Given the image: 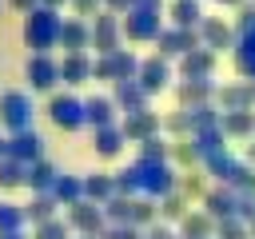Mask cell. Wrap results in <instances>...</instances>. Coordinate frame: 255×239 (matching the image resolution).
I'll return each instance as SVG.
<instances>
[{
	"label": "cell",
	"instance_id": "6da1fadb",
	"mask_svg": "<svg viewBox=\"0 0 255 239\" xmlns=\"http://www.w3.org/2000/svg\"><path fill=\"white\" fill-rule=\"evenodd\" d=\"M60 28H64L60 8L40 4V8L24 12V28H20V36H24L28 52H52V48H60Z\"/></svg>",
	"mask_w": 255,
	"mask_h": 239
},
{
	"label": "cell",
	"instance_id": "7a4b0ae2",
	"mask_svg": "<svg viewBox=\"0 0 255 239\" xmlns=\"http://www.w3.org/2000/svg\"><path fill=\"white\" fill-rule=\"evenodd\" d=\"M135 183H139V195H151V199H163L179 187V167L171 159H147V155H135Z\"/></svg>",
	"mask_w": 255,
	"mask_h": 239
},
{
	"label": "cell",
	"instance_id": "3957f363",
	"mask_svg": "<svg viewBox=\"0 0 255 239\" xmlns=\"http://www.w3.org/2000/svg\"><path fill=\"white\" fill-rule=\"evenodd\" d=\"M32 120H36V104H32V96H28V92H20V88L0 92V127H4L8 135L28 131V127H32Z\"/></svg>",
	"mask_w": 255,
	"mask_h": 239
},
{
	"label": "cell",
	"instance_id": "277c9868",
	"mask_svg": "<svg viewBox=\"0 0 255 239\" xmlns=\"http://www.w3.org/2000/svg\"><path fill=\"white\" fill-rule=\"evenodd\" d=\"M44 112H48L52 127H60V131H80V127H88V108H84V100L72 96V92H52Z\"/></svg>",
	"mask_w": 255,
	"mask_h": 239
},
{
	"label": "cell",
	"instance_id": "5b68a950",
	"mask_svg": "<svg viewBox=\"0 0 255 239\" xmlns=\"http://www.w3.org/2000/svg\"><path fill=\"white\" fill-rule=\"evenodd\" d=\"M24 80H28L32 92H56V84H60V60H52V52H28Z\"/></svg>",
	"mask_w": 255,
	"mask_h": 239
},
{
	"label": "cell",
	"instance_id": "8992f818",
	"mask_svg": "<svg viewBox=\"0 0 255 239\" xmlns=\"http://www.w3.org/2000/svg\"><path fill=\"white\" fill-rule=\"evenodd\" d=\"M159 32H163V24H159L155 8H131V12H124V40H131V44H155Z\"/></svg>",
	"mask_w": 255,
	"mask_h": 239
},
{
	"label": "cell",
	"instance_id": "52a82bcc",
	"mask_svg": "<svg viewBox=\"0 0 255 239\" xmlns=\"http://www.w3.org/2000/svg\"><path fill=\"white\" fill-rule=\"evenodd\" d=\"M120 40H124V16H116L108 8L96 12V20H92V48H96V56H108V52L124 48Z\"/></svg>",
	"mask_w": 255,
	"mask_h": 239
},
{
	"label": "cell",
	"instance_id": "ba28073f",
	"mask_svg": "<svg viewBox=\"0 0 255 239\" xmlns=\"http://www.w3.org/2000/svg\"><path fill=\"white\" fill-rule=\"evenodd\" d=\"M68 223L76 227V235H100L108 227V215H104V203H92V199H80L68 207Z\"/></svg>",
	"mask_w": 255,
	"mask_h": 239
},
{
	"label": "cell",
	"instance_id": "9c48e42d",
	"mask_svg": "<svg viewBox=\"0 0 255 239\" xmlns=\"http://www.w3.org/2000/svg\"><path fill=\"white\" fill-rule=\"evenodd\" d=\"M159 52L167 56V60H179V56H187L191 48H199L203 40H199V28H179V24H171V28H163L159 32Z\"/></svg>",
	"mask_w": 255,
	"mask_h": 239
},
{
	"label": "cell",
	"instance_id": "30bf717a",
	"mask_svg": "<svg viewBox=\"0 0 255 239\" xmlns=\"http://www.w3.org/2000/svg\"><path fill=\"white\" fill-rule=\"evenodd\" d=\"M199 40H203V48L223 52V48H235V44H239V32H235V24H227V20H219V16H203Z\"/></svg>",
	"mask_w": 255,
	"mask_h": 239
},
{
	"label": "cell",
	"instance_id": "8fae6325",
	"mask_svg": "<svg viewBox=\"0 0 255 239\" xmlns=\"http://www.w3.org/2000/svg\"><path fill=\"white\" fill-rule=\"evenodd\" d=\"M135 80L147 88V96H155V92L171 88V64H167V56H163V52L143 56V64H139V76H135Z\"/></svg>",
	"mask_w": 255,
	"mask_h": 239
},
{
	"label": "cell",
	"instance_id": "7c38bea8",
	"mask_svg": "<svg viewBox=\"0 0 255 239\" xmlns=\"http://www.w3.org/2000/svg\"><path fill=\"white\" fill-rule=\"evenodd\" d=\"M120 127L128 131V139H131V143H143V139H151V135H159V131H163V116H155L151 108H139V112H128Z\"/></svg>",
	"mask_w": 255,
	"mask_h": 239
},
{
	"label": "cell",
	"instance_id": "4fadbf2b",
	"mask_svg": "<svg viewBox=\"0 0 255 239\" xmlns=\"http://www.w3.org/2000/svg\"><path fill=\"white\" fill-rule=\"evenodd\" d=\"M203 203V211L219 223V219H235L239 215V195H235V187H227V183H219V187H207V195L199 199Z\"/></svg>",
	"mask_w": 255,
	"mask_h": 239
},
{
	"label": "cell",
	"instance_id": "5bb4252c",
	"mask_svg": "<svg viewBox=\"0 0 255 239\" xmlns=\"http://www.w3.org/2000/svg\"><path fill=\"white\" fill-rule=\"evenodd\" d=\"M60 48H64V52H88V48H92V20H84V16H64Z\"/></svg>",
	"mask_w": 255,
	"mask_h": 239
},
{
	"label": "cell",
	"instance_id": "9a60e30c",
	"mask_svg": "<svg viewBox=\"0 0 255 239\" xmlns=\"http://www.w3.org/2000/svg\"><path fill=\"white\" fill-rule=\"evenodd\" d=\"M124 143H131V139H128V131H124L120 123L92 127V147H96V155H100V159H116V155L124 151Z\"/></svg>",
	"mask_w": 255,
	"mask_h": 239
},
{
	"label": "cell",
	"instance_id": "2e32d148",
	"mask_svg": "<svg viewBox=\"0 0 255 239\" xmlns=\"http://www.w3.org/2000/svg\"><path fill=\"white\" fill-rule=\"evenodd\" d=\"M211 96H215V84H211V80H191V76H183V80L175 84L179 108H203V104H211Z\"/></svg>",
	"mask_w": 255,
	"mask_h": 239
},
{
	"label": "cell",
	"instance_id": "e0dca14e",
	"mask_svg": "<svg viewBox=\"0 0 255 239\" xmlns=\"http://www.w3.org/2000/svg\"><path fill=\"white\" fill-rule=\"evenodd\" d=\"M8 155L24 159V163H36V159H44V135H40L36 127H28V131H16V135H8Z\"/></svg>",
	"mask_w": 255,
	"mask_h": 239
},
{
	"label": "cell",
	"instance_id": "ac0fdd59",
	"mask_svg": "<svg viewBox=\"0 0 255 239\" xmlns=\"http://www.w3.org/2000/svg\"><path fill=\"white\" fill-rule=\"evenodd\" d=\"M219 96V112H251L255 108V80L247 84H227L215 92Z\"/></svg>",
	"mask_w": 255,
	"mask_h": 239
},
{
	"label": "cell",
	"instance_id": "d6986e66",
	"mask_svg": "<svg viewBox=\"0 0 255 239\" xmlns=\"http://www.w3.org/2000/svg\"><path fill=\"white\" fill-rule=\"evenodd\" d=\"M215 56L219 52H211V48H191L187 56H179V72L183 76H191V80H211V72H215Z\"/></svg>",
	"mask_w": 255,
	"mask_h": 239
},
{
	"label": "cell",
	"instance_id": "ffe728a7",
	"mask_svg": "<svg viewBox=\"0 0 255 239\" xmlns=\"http://www.w3.org/2000/svg\"><path fill=\"white\" fill-rule=\"evenodd\" d=\"M92 56L88 52H64V60H60V80L68 84V88H76V84H88L92 80Z\"/></svg>",
	"mask_w": 255,
	"mask_h": 239
},
{
	"label": "cell",
	"instance_id": "44dd1931",
	"mask_svg": "<svg viewBox=\"0 0 255 239\" xmlns=\"http://www.w3.org/2000/svg\"><path fill=\"white\" fill-rule=\"evenodd\" d=\"M112 96H116V104H120V112L128 116V112H139V108H147V88L139 84V80H116L112 84Z\"/></svg>",
	"mask_w": 255,
	"mask_h": 239
},
{
	"label": "cell",
	"instance_id": "7402d4cb",
	"mask_svg": "<svg viewBox=\"0 0 255 239\" xmlns=\"http://www.w3.org/2000/svg\"><path fill=\"white\" fill-rule=\"evenodd\" d=\"M84 108H88V127H108V123H116V116H120L116 96H88Z\"/></svg>",
	"mask_w": 255,
	"mask_h": 239
},
{
	"label": "cell",
	"instance_id": "603a6c76",
	"mask_svg": "<svg viewBox=\"0 0 255 239\" xmlns=\"http://www.w3.org/2000/svg\"><path fill=\"white\" fill-rule=\"evenodd\" d=\"M112 195H120V187H116V171H92V175H84V199H92V203H108Z\"/></svg>",
	"mask_w": 255,
	"mask_h": 239
},
{
	"label": "cell",
	"instance_id": "cb8c5ba5",
	"mask_svg": "<svg viewBox=\"0 0 255 239\" xmlns=\"http://www.w3.org/2000/svg\"><path fill=\"white\" fill-rule=\"evenodd\" d=\"M203 167H207V175H211V179L231 183V175H235L239 159H235V155L227 151V143H223V147H215V151H207V155H203Z\"/></svg>",
	"mask_w": 255,
	"mask_h": 239
},
{
	"label": "cell",
	"instance_id": "d4e9b609",
	"mask_svg": "<svg viewBox=\"0 0 255 239\" xmlns=\"http://www.w3.org/2000/svg\"><path fill=\"white\" fill-rule=\"evenodd\" d=\"M179 235H183V239H215V219H211L203 207H199V211L191 207V211L179 219Z\"/></svg>",
	"mask_w": 255,
	"mask_h": 239
},
{
	"label": "cell",
	"instance_id": "484cf974",
	"mask_svg": "<svg viewBox=\"0 0 255 239\" xmlns=\"http://www.w3.org/2000/svg\"><path fill=\"white\" fill-rule=\"evenodd\" d=\"M219 127L227 139H247L255 135V112H219Z\"/></svg>",
	"mask_w": 255,
	"mask_h": 239
},
{
	"label": "cell",
	"instance_id": "4316f807",
	"mask_svg": "<svg viewBox=\"0 0 255 239\" xmlns=\"http://www.w3.org/2000/svg\"><path fill=\"white\" fill-rule=\"evenodd\" d=\"M56 179H60L56 163H52V159H36V163H28V179H24V187H28V191H52Z\"/></svg>",
	"mask_w": 255,
	"mask_h": 239
},
{
	"label": "cell",
	"instance_id": "83f0119b",
	"mask_svg": "<svg viewBox=\"0 0 255 239\" xmlns=\"http://www.w3.org/2000/svg\"><path fill=\"white\" fill-rule=\"evenodd\" d=\"M171 163L179 171H191L195 163H203V151L195 143V135H183V139H171Z\"/></svg>",
	"mask_w": 255,
	"mask_h": 239
},
{
	"label": "cell",
	"instance_id": "f1b7e54d",
	"mask_svg": "<svg viewBox=\"0 0 255 239\" xmlns=\"http://www.w3.org/2000/svg\"><path fill=\"white\" fill-rule=\"evenodd\" d=\"M56 207H60V199H56L52 191H32V203H24V211H28V223H32V227H36V223L56 219Z\"/></svg>",
	"mask_w": 255,
	"mask_h": 239
},
{
	"label": "cell",
	"instance_id": "f546056e",
	"mask_svg": "<svg viewBox=\"0 0 255 239\" xmlns=\"http://www.w3.org/2000/svg\"><path fill=\"white\" fill-rule=\"evenodd\" d=\"M167 16H171V24H179V28H199V24H203L199 0H171Z\"/></svg>",
	"mask_w": 255,
	"mask_h": 239
},
{
	"label": "cell",
	"instance_id": "4dcf8cb0",
	"mask_svg": "<svg viewBox=\"0 0 255 239\" xmlns=\"http://www.w3.org/2000/svg\"><path fill=\"white\" fill-rule=\"evenodd\" d=\"M24 179H28V163L16 155H4L0 159V191H16V187H24Z\"/></svg>",
	"mask_w": 255,
	"mask_h": 239
},
{
	"label": "cell",
	"instance_id": "1f68e13d",
	"mask_svg": "<svg viewBox=\"0 0 255 239\" xmlns=\"http://www.w3.org/2000/svg\"><path fill=\"white\" fill-rule=\"evenodd\" d=\"M231 56H235L239 76H243V80H255V32H251V36H239V44L231 48Z\"/></svg>",
	"mask_w": 255,
	"mask_h": 239
},
{
	"label": "cell",
	"instance_id": "d6a6232c",
	"mask_svg": "<svg viewBox=\"0 0 255 239\" xmlns=\"http://www.w3.org/2000/svg\"><path fill=\"white\" fill-rule=\"evenodd\" d=\"M52 195H56V199H60L64 207L80 203V199H84V175H64V171H60V179H56Z\"/></svg>",
	"mask_w": 255,
	"mask_h": 239
},
{
	"label": "cell",
	"instance_id": "836d02e7",
	"mask_svg": "<svg viewBox=\"0 0 255 239\" xmlns=\"http://www.w3.org/2000/svg\"><path fill=\"white\" fill-rule=\"evenodd\" d=\"M131 223L135 227H151V223H159V199H151V195H135L131 199Z\"/></svg>",
	"mask_w": 255,
	"mask_h": 239
},
{
	"label": "cell",
	"instance_id": "e575fe53",
	"mask_svg": "<svg viewBox=\"0 0 255 239\" xmlns=\"http://www.w3.org/2000/svg\"><path fill=\"white\" fill-rule=\"evenodd\" d=\"M187 211H191V199H187L179 187H175L171 195H163V199H159V219H171V223H179Z\"/></svg>",
	"mask_w": 255,
	"mask_h": 239
},
{
	"label": "cell",
	"instance_id": "d590c367",
	"mask_svg": "<svg viewBox=\"0 0 255 239\" xmlns=\"http://www.w3.org/2000/svg\"><path fill=\"white\" fill-rule=\"evenodd\" d=\"M72 235H76V227L68 223V215H64V219L56 215V219H48V223H36V227H32V239H72Z\"/></svg>",
	"mask_w": 255,
	"mask_h": 239
},
{
	"label": "cell",
	"instance_id": "8d00e7d4",
	"mask_svg": "<svg viewBox=\"0 0 255 239\" xmlns=\"http://www.w3.org/2000/svg\"><path fill=\"white\" fill-rule=\"evenodd\" d=\"M28 223V211L12 199H0V231H24Z\"/></svg>",
	"mask_w": 255,
	"mask_h": 239
},
{
	"label": "cell",
	"instance_id": "74e56055",
	"mask_svg": "<svg viewBox=\"0 0 255 239\" xmlns=\"http://www.w3.org/2000/svg\"><path fill=\"white\" fill-rule=\"evenodd\" d=\"M131 199H135V195H112V199L104 203L108 223H131Z\"/></svg>",
	"mask_w": 255,
	"mask_h": 239
},
{
	"label": "cell",
	"instance_id": "f35d334b",
	"mask_svg": "<svg viewBox=\"0 0 255 239\" xmlns=\"http://www.w3.org/2000/svg\"><path fill=\"white\" fill-rule=\"evenodd\" d=\"M215 239H251V227H247V219H219L215 223Z\"/></svg>",
	"mask_w": 255,
	"mask_h": 239
},
{
	"label": "cell",
	"instance_id": "ab89813d",
	"mask_svg": "<svg viewBox=\"0 0 255 239\" xmlns=\"http://www.w3.org/2000/svg\"><path fill=\"white\" fill-rule=\"evenodd\" d=\"M139 155H147V159H171V139H163V131H159V135H151V139L139 143Z\"/></svg>",
	"mask_w": 255,
	"mask_h": 239
},
{
	"label": "cell",
	"instance_id": "60d3db41",
	"mask_svg": "<svg viewBox=\"0 0 255 239\" xmlns=\"http://www.w3.org/2000/svg\"><path fill=\"white\" fill-rule=\"evenodd\" d=\"M235 32H239V36H251V32H255V0H243V4L235 8Z\"/></svg>",
	"mask_w": 255,
	"mask_h": 239
},
{
	"label": "cell",
	"instance_id": "b9f144b4",
	"mask_svg": "<svg viewBox=\"0 0 255 239\" xmlns=\"http://www.w3.org/2000/svg\"><path fill=\"white\" fill-rule=\"evenodd\" d=\"M179 191H183L187 199H203V195H207L203 175H195V171H179Z\"/></svg>",
	"mask_w": 255,
	"mask_h": 239
},
{
	"label": "cell",
	"instance_id": "7bdbcfd3",
	"mask_svg": "<svg viewBox=\"0 0 255 239\" xmlns=\"http://www.w3.org/2000/svg\"><path fill=\"white\" fill-rule=\"evenodd\" d=\"M227 187H235L239 195H251V191H255V167H247V163H239Z\"/></svg>",
	"mask_w": 255,
	"mask_h": 239
},
{
	"label": "cell",
	"instance_id": "ee69618b",
	"mask_svg": "<svg viewBox=\"0 0 255 239\" xmlns=\"http://www.w3.org/2000/svg\"><path fill=\"white\" fill-rule=\"evenodd\" d=\"M100 239H143V227H135V223H108L100 231Z\"/></svg>",
	"mask_w": 255,
	"mask_h": 239
},
{
	"label": "cell",
	"instance_id": "f6af8a7d",
	"mask_svg": "<svg viewBox=\"0 0 255 239\" xmlns=\"http://www.w3.org/2000/svg\"><path fill=\"white\" fill-rule=\"evenodd\" d=\"M100 8H104V0H72V12H76V16H84V20H92Z\"/></svg>",
	"mask_w": 255,
	"mask_h": 239
},
{
	"label": "cell",
	"instance_id": "bcb514c9",
	"mask_svg": "<svg viewBox=\"0 0 255 239\" xmlns=\"http://www.w3.org/2000/svg\"><path fill=\"white\" fill-rule=\"evenodd\" d=\"M143 239H183V235L171 231V227H163V223H151V227L143 231Z\"/></svg>",
	"mask_w": 255,
	"mask_h": 239
},
{
	"label": "cell",
	"instance_id": "7dc6e473",
	"mask_svg": "<svg viewBox=\"0 0 255 239\" xmlns=\"http://www.w3.org/2000/svg\"><path fill=\"white\" fill-rule=\"evenodd\" d=\"M104 8H108V12H116V16H124V12H131V8H135V0H104Z\"/></svg>",
	"mask_w": 255,
	"mask_h": 239
},
{
	"label": "cell",
	"instance_id": "c3c4849f",
	"mask_svg": "<svg viewBox=\"0 0 255 239\" xmlns=\"http://www.w3.org/2000/svg\"><path fill=\"white\" fill-rule=\"evenodd\" d=\"M8 8H16V12H32V8H40V0H8Z\"/></svg>",
	"mask_w": 255,
	"mask_h": 239
},
{
	"label": "cell",
	"instance_id": "681fc988",
	"mask_svg": "<svg viewBox=\"0 0 255 239\" xmlns=\"http://www.w3.org/2000/svg\"><path fill=\"white\" fill-rule=\"evenodd\" d=\"M135 8H155V12H159V8H163V0H135Z\"/></svg>",
	"mask_w": 255,
	"mask_h": 239
},
{
	"label": "cell",
	"instance_id": "f907efd6",
	"mask_svg": "<svg viewBox=\"0 0 255 239\" xmlns=\"http://www.w3.org/2000/svg\"><path fill=\"white\" fill-rule=\"evenodd\" d=\"M0 239H28L24 231H0Z\"/></svg>",
	"mask_w": 255,
	"mask_h": 239
},
{
	"label": "cell",
	"instance_id": "816d5d0a",
	"mask_svg": "<svg viewBox=\"0 0 255 239\" xmlns=\"http://www.w3.org/2000/svg\"><path fill=\"white\" fill-rule=\"evenodd\" d=\"M215 4H219V8H239L243 0H215Z\"/></svg>",
	"mask_w": 255,
	"mask_h": 239
},
{
	"label": "cell",
	"instance_id": "f5cc1de1",
	"mask_svg": "<svg viewBox=\"0 0 255 239\" xmlns=\"http://www.w3.org/2000/svg\"><path fill=\"white\" fill-rule=\"evenodd\" d=\"M8 155V135H0V159Z\"/></svg>",
	"mask_w": 255,
	"mask_h": 239
},
{
	"label": "cell",
	"instance_id": "db71d44e",
	"mask_svg": "<svg viewBox=\"0 0 255 239\" xmlns=\"http://www.w3.org/2000/svg\"><path fill=\"white\" fill-rule=\"evenodd\" d=\"M40 4H48V8H60V4H72V0H40Z\"/></svg>",
	"mask_w": 255,
	"mask_h": 239
},
{
	"label": "cell",
	"instance_id": "11a10c76",
	"mask_svg": "<svg viewBox=\"0 0 255 239\" xmlns=\"http://www.w3.org/2000/svg\"><path fill=\"white\" fill-rule=\"evenodd\" d=\"M247 227H251V239H255V219H251V223H247Z\"/></svg>",
	"mask_w": 255,
	"mask_h": 239
},
{
	"label": "cell",
	"instance_id": "9f6ffc18",
	"mask_svg": "<svg viewBox=\"0 0 255 239\" xmlns=\"http://www.w3.org/2000/svg\"><path fill=\"white\" fill-rule=\"evenodd\" d=\"M76 239H100V235H76Z\"/></svg>",
	"mask_w": 255,
	"mask_h": 239
}]
</instances>
